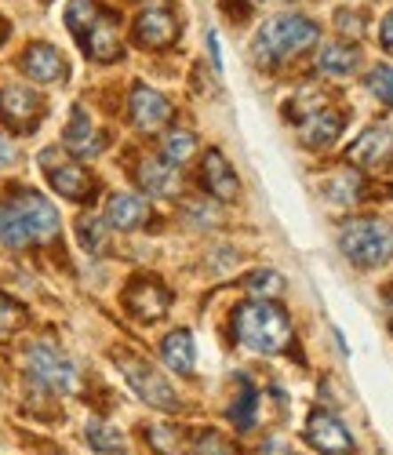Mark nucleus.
I'll return each instance as SVG.
<instances>
[{"mask_svg": "<svg viewBox=\"0 0 393 455\" xmlns=\"http://www.w3.org/2000/svg\"><path fill=\"white\" fill-rule=\"evenodd\" d=\"M132 36L142 48H168V44L179 41V22L168 8H142L139 19H135Z\"/></svg>", "mask_w": 393, "mask_h": 455, "instance_id": "nucleus-13", "label": "nucleus"}, {"mask_svg": "<svg viewBox=\"0 0 393 455\" xmlns=\"http://www.w3.org/2000/svg\"><path fill=\"white\" fill-rule=\"evenodd\" d=\"M339 248L342 255L353 262V267H361V270H375L382 267V262L389 259V230L382 222L375 219H349L342 222V230H339Z\"/></svg>", "mask_w": 393, "mask_h": 455, "instance_id": "nucleus-3", "label": "nucleus"}, {"mask_svg": "<svg viewBox=\"0 0 393 455\" xmlns=\"http://www.w3.org/2000/svg\"><path fill=\"white\" fill-rule=\"evenodd\" d=\"M379 44L386 48V52H393V12L382 19V26H379Z\"/></svg>", "mask_w": 393, "mask_h": 455, "instance_id": "nucleus-32", "label": "nucleus"}, {"mask_svg": "<svg viewBox=\"0 0 393 455\" xmlns=\"http://www.w3.org/2000/svg\"><path fill=\"white\" fill-rule=\"evenodd\" d=\"M306 444L321 455H353V437L342 427L339 415H332L328 408H313L306 415Z\"/></svg>", "mask_w": 393, "mask_h": 455, "instance_id": "nucleus-10", "label": "nucleus"}, {"mask_svg": "<svg viewBox=\"0 0 393 455\" xmlns=\"http://www.w3.org/2000/svg\"><path fill=\"white\" fill-rule=\"evenodd\" d=\"M12 161H15V146L0 135V164H12Z\"/></svg>", "mask_w": 393, "mask_h": 455, "instance_id": "nucleus-33", "label": "nucleus"}, {"mask_svg": "<svg viewBox=\"0 0 393 455\" xmlns=\"http://www.w3.org/2000/svg\"><path fill=\"white\" fill-rule=\"evenodd\" d=\"M76 237H81L84 251H102L106 248V219L84 215L81 222H76Z\"/></svg>", "mask_w": 393, "mask_h": 455, "instance_id": "nucleus-26", "label": "nucleus"}, {"mask_svg": "<svg viewBox=\"0 0 393 455\" xmlns=\"http://www.w3.org/2000/svg\"><path fill=\"white\" fill-rule=\"evenodd\" d=\"M233 335L241 339L245 350H255V354H281L288 350L292 343V321L281 307H273L269 299H252L245 307H237L233 314Z\"/></svg>", "mask_w": 393, "mask_h": 455, "instance_id": "nucleus-1", "label": "nucleus"}, {"mask_svg": "<svg viewBox=\"0 0 393 455\" xmlns=\"http://www.w3.org/2000/svg\"><path fill=\"white\" fill-rule=\"evenodd\" d=\"M22 73L33 77L36 84H55L69 73V62L62 59L55 44H29L22 55Z\"/></svg>", "mask_w": 393, "mask_h": 455, "instance_id": "nucleus-14", "label": "nucleus"}, {"mask_svg": "<svg viewBox=\"0 0 393 455\" xmlns=\"http://www.w3.org/2000/svg\"><path fill=\"white\" fill-rule=\"evenodd\" d=\"M229 419L237 423L241 430H248L252 423H255V387H248V383H241V401L229 408Z\"/></svg>", "mask_w": 393, "mask_h": 455, "instance_id": "nucleus-27", "label": "nucleus"}, {"mask_svg": "<svg viewBox=\"0 0 393 455\" xmlns=\"http://www.w3.org/2000/svg\"><path fill=\"white\" fill-rule=\"evenodd\" d=\"M245 284H248V291H252V295H262V299L277 295V291L285 288V281H281L277 274H273V270H259V274H252Z\"/></svg>", "mask_w": 393, "mask_h": 455, "instance_id": "nucleus-29", "label": "nucleus"}, {"mask_svg": "<svg viewBox=\"0 0 393 455\" xmlns=\"http://www.w3.org/2000/svg\"><path fill=\"white\" fill-rule=\"evenodd\" d=\"M193 149H196V135H193V132L175 128V132H168V135H164V161H172L175 168H179L182 161H189V157H193Z\"/></svg>", "mask_w": 393, "mask_h": 455, "instance_id": "nucleus-23", "label": "nucleus"}, {"mask_svg": "<svg viewBox=\"0 0 393 455\" xmlns=\"http://www.w3.org/2000/svg\"><path fill=\"white\" fill-rule=\"evenodd\" d=\"M128 117H132V124L139 132H161L175 117V109L161 92H153L149 84H135L132 88V102H128Z\"/></svg>", "mask_w": 393, "mask_h": 455, "instance_id": "nucleus-12", "label": "nucleus"}, {"mask_svg": "<svg viewBox=\"0 0 393 455\" xmlns=\"http://www.w3.org/2000/svg\"><path fill=\"white\" fill-rule=\"evenodd\" d=\"M4 41H8V22L0 19V44H4Z\"/></svg>", "mask_w": 393, "mask_h": 455, "instance_id": "nucleus-34", "label": "nucleus"}, {"mask_svg": "<svg viewBox=\"0 0 393 455\" xmlns=\"http://www.w3.org/2000/svg\"><path fill=\"white\" fill-rule=\"evenodd\" d=\"M342 124H346V113L342 109H321L317 117H309V121H302V142L306 146H313V149H321V146H328L339 132H342Z\"/></svg>", "mask_w": 393, "mask_h": 455, "instance_id": "nucleus-20", "label": "nucleus"}, {"mask_svg": "<svg viewBox=\"0 0 393 455\" xmlns=\"http://www.w3.org/2000/svg\"><path fill=\"white\" fill-rule=\"evenodd\" d=\"M335 26H339L342 33H353V36H361V33H365L361 12H349V8H339V12H335Z\"/></svg>", "mask_w": 393, "mask_h": 455, "instance_id": "nucleus-31", "label": "nucleus"}, {"mask_svg": "<svg viewBox=\"0 0 393 455\" xmlns=\"http://www.w3.org/2000/svg\"><path fill=\"white\" fill-rule=\"evenodd\" d=\"M161 357L172 371L179 375H189L193 371V361H196V350H193V335L186 328H175L161 339Z\"/></svg>", "mask_w": 393, "mask_h": 455, "instance_id": "nucleus-19", "label": "nucleus"}, {"mask_svg": "<svg viewBox=\"0 0 393 455\" xmlns=\"http://www.w3.org/2000/svg\"><path fill=\"white\" fill-rule=\"evenodd\" d=\"M346 161L357 164V168H368V172L393 168V132H389L386 124L365 128V132L357 135V142H349Z\"/></svg>", "mask_w": 393, "mask_h": 455, "instance_id": "nucleus-11", "label": "nucleus"}, {"mask_svg": "<svg viewBox=\"0 0 393 455\" xmlns=\"http://www.w3.org/2000/svg\"><path fill=\"white\" fill-rule=\"evenodd\" d=\"M41 172L48 175V182H52L55 194H62L66 201L88 204V201L95 197V179H92V172H88L84 164L69 161L62 149H55V146L41 154Z\"/></svg>", "mask_w": 393, "mask_h": 455, "instance_id": "nucleus-5", "label": "nucleus"}, {"mask_svg": "<svg viewBox=\"0 0 393 455\" xmlns=\"http://www.w3.org/2000/svg\"><path fill=\"white\" fill-rule=\"evenodd\" d=\"M168 307H172V288L156 277H135L124 288V310L142 324L161 321L168 314Z\"/></svg>", "mask_w": 393, "mask_h": 455, "instance_id": "nucleus-8", "label": "nucleus"}, {"mask_svg": "<svg viewBox=\"0 0 393 455\" xmlns=\"http://www.w3.org/2000/svg\"><path fill=\"white\" fill-rule=\"evenodd\" d=\"M106 215H109V226H116V230H139L149 219V204L139 194H113Z\"/></svg>", "mask_w": 393, "mask_h": 455, "instance_id": "nucleus-18", "label": "nucleus"}, {"mask_svg": "<svg viewBox=\"0 0 393 455\" xmlns=\"http://www.w3.org/2000/svg\"><path fill=\"white\" fill-rule=\"evenodd\" d=\"M193 455H229V444L222 441L219 430H205L201 437L193 441Z\"/></svg>", "mask_w": 393, "mask_h": 455, "instance_id": "nucleus-30", "label": "nucleus"}, {"mask_svg": "<svg viewBox=\"0 0 393 455\" xmlns=\"http://www.w3.org/2000/svg\"><path fill=\"white\" fill-rule=\"evenodd\" d=\"M84 437H88V444L95 448V451H109V455H116V451H124V437L116 434L109 423H88V430H84Z\"/></svg>", "mask_w": 393, "mask_h": 455, "instance_id": "nucleus-24", "label": "nucleus"}, {"mask_svg": "<svg viewBox=\"0 0 393 455\" xmlns=\"http://www.w3.org/2000/svg\"><path fill=\"white\" fill-rule=\"evenodd\" d=\"M76 41H81L84 55L95 59V62H116L121 59V36H116V22H113L109 12H102L95 19V26L84 36H76Z\"/></svg>", "mask_w": 393, "mask_h": 455, "instance_id": "nucleus-16", "label": "nucleus"}, {"mask_svg": "<svg viewBox=\"0 0 393 455\" xmlns=\"http://www.w3.org/2000/svg\"><path fill=\"white\" fill-rule=\"evenodd\" d=\"M139 186L146 189V194H175V186H179L175 164L164 161V157H146L139 164Z\"/></svg>", "mask_w": 393, "mask_h": 455, "instance_id": "nucleus-21", "label": "nucleus"}, {"mask_svg": "<svg viewBox=\"0 0 393 455\" xmlns=\"http://www.w3.org/2000/svg\"><path fill=\"white\" fill-rule=\"evenodd\" d=\"M62 142H66L69 154H76V157H95L99 149H102V135L95 132L92 117H88V113H84L81 106H76V109L69 113V124H66Z\"/></svg>", "mask_w": 393, "mask_h": 455, "instance_id": "nucleus-17", "label": "nucleus"}, {"mask_svg": "<svg viewBox=\"0 0 393 455\" xmlns=\"http://www.w3.org/2000/svg\"><path fill=\"white\" fill-rule=\"evenodd\" d=\"M317 36L321 26L306 15H273L255 36V59L262 66H285L309 44H317Z\"/></svg>", "mask_w": 393, "mask_h": 455, "instance_id": "nucleus-2", "label": "nucleus"}, {"mask_svg": "<svg viewBox=\"0 0 393 455\" xmlns=\"http://www.w3.org/2000/svg\"><path fill=\"white\" fill-rule=\"evenodd\" d=\"M201 182H205V189L215 201H237V194H241V179H237L233 164L219 154V149H208V154H205Z\"/></svg>", "mask_w": 393, "mask_h": 455, "instance_id": "nucleus-15", "label": "nucleus"}, {"mask_svg": "<svg viewBox=\"0 0 393 455\" xmlns=\"http://www.w3.org/2000/svg\"><path fill=\"white\" fill-rule=\"evenodd\" d=\"M19 324H26V310L8 291H0V331H15Z\"/></svg>", "mask_w": 393, "mask_h": 455, "instance_id": "nucleus-28", "label": "nucleus"}, {"mask_svg": "<svg viewBox=\"0 0 393 455\" xmlns=\"http://www.w3.org/2000/svg\"><path fill=\"white\" fill-rule=\"evenodd\" d=\"M44 121V99L22 88V84H8L0 88V124L15 135H29L36 124Z\"/></svg>", "mask_w": 393, "mask_h": 455, "instance_id": "nucleus-7", "label": "nucleus"}, {"mask_svg": "<svg viewBox=\"0 0 393 455\" xmlns=\"http://www.w3.org/2000/svg\"><path fill=\"white\" fill-rule=\"evenodd\" d=\"M365 88L382 102V106H393V66H372L368 77H365Z\"/></svg>", "mask_w": 393, "mask_h": 455, "instance_id": "nucleus-25", "label": "nucleus"}, {"mask_svg": "<svg viewBox=\"0 0 393 455\" xmlns=\"http://www.w3.org/2000/svg\"><path fill=\"white\" fill-rule=\"evenodd\" d=\"M26 364H29V371H33L36 383H44V387H52V390H66V394L76 390V368H73V361L62 357L55 347L33 343V347L26 350Z\"/></svg>", "mask_w": 393, "mask_h": 455, "instance_id": "nucleus-9", "label": "nucleus"}, {"mask_svg": "<svg viewBox=\"0 0 393 455\" xmlns=\"http://www.w3.org/2000/svg\"><path fill=\"white\" fill-rule=\"evenodd\" d=\"M357 62H361V52L353 44H328L317 59L321 73H328V77H349V73L357 69Z\"/></svg>", "mask_w": 393, "mask_h": 455, "instance_id": "nucleus-22", "label": "nucleus"}, {"mask_svg": "<svg viewBox=\"0 0 393 455\" xmlns=\"http://www.w3.org/2000/svg\"><path fill=\"white\" fill-rule=\"evenodd\" d=\"M8 212L19 219V226L26 230L29 244L33 241H55L59 237V212L48 204V197L33 194V189H12L4 197Z\"/></svg>", "mask_w": 393, "mask_h": 455, "instance_id": "nucleus-6", "label": "nucleus"}, {"mask_svg": "<svg viewBox=\"0 0 393 455\" xmlns=\"http://www.w3.org/2000/svg\"><path fill=\"white\" fill-rule=\"evenodd\" d=\"M113 361H116V368H121V375L128 379V387H132L146 404L161 408V411H175V408H179V394L172 390V383H168V379L156 371L146 357L116 347V350H113Z\"/></svg>", "mask_w": 393, "mask_h": 455, "instance_id": "nucleus-4", "label": "nucleus"}]
</instances>
